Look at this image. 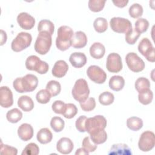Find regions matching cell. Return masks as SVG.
<instances>
[{
	"label": "cell",
	"mask_w": 155,
	"mask_h": 155,
	"mask_svg": "<svg viewBox=\"0 0 155 155\" xmlns=\"http://www.w3.org/2000/svg\"><path fill=\"white\" fill-rule=\"evenodd\" d=\"M38 85V79L32 74H27L24 77L17 78L13 82L14 89L20 93L31 92L36 88Z\"/></svg>",
	"instance_id": "1"
},
{
	"label": "cell",
	"mask_w": 155,
	"mask_h": 155,
	"mask_svg": "<svg viewBox=\"0 0 155 155\" xmlns=\"http://www.w3.org/2000/svg\"><path fill=\"white\" fill-rule=\"evenodd\" d=\"M74 33L72 28L67 25H62L58 29L56 45L58 50L65 51L71 46V39Z\"/></svg>",
	"instance_id": "2"
},
{
	"label": "cell",
	"mask_w": 155,
	"mask_h": 155,
	"mask_svg": "<svg viewBox=\"0 0 155 155\" xmlns=\"http://www.w3.org/2000/svg\"><path fill=\"white\" fill-rule=\"evenodd\" d=\"M71 94L73 98L79 103L88 98L90 89L86 80L82 78L78 79L73 87Z\"/></svg>",
	"instance_id": "3"
},
{
	"label": "cell",
	"mask_w": 155,
	"mask_h": 155,
	"mask_svg": "<svg viewBox=\"0 0 155 155\" xmlns=\"http://www.w3.org/2000/svg\"><path fill=\"white\" fill-rule=\"evenodd\" d=\"M107 121L105 117L102 115H96L93 117L87 118L85 124L86 131L90 134L96 133L107 127Z\"/></svg>",
	"instance_id": "4"
},
{
	"label": "cell",
	"mask_w": 155,
	"mask_h": 155,
	"mask_svg": "<svg viewBox=\"0 0 155 155\" xmlns=\"http://www.w3.org/2000/svg\"><path fill=\"white\" fill-rule=\"evenodd\" d=\"M51 44V36L48 33L39 32L35 43V50L41 55L45 54L49 51Z\"/></svg>",
	"instance_id": "5"
},
{
	"label": "cell",
	"mask_w": 155,
	"mask_h": 155,
	"mask_svg": "<svg viewBox=\"0 0 155 155\" xmlns=\"http://www.w3.org/2000/svg\"><path fill=\"white\" fill-rule=\"evenodd\" d=\"M25 64L27 70L35 71L41 74H45L49 69L48 64L46 62L41 61L36 55L28 56L25 61Z\"/></svg>",
	"instance_id": "6"
},
{
	"label": "cell",
	"mask_w": 155,
	"mask_h": 155,
	"mask_svg": "<svg viewBox=\"0 0 155 155\" xmlns=\"http://www.w3.org/2000/svg\"><path fill=\"white\" fill-rule=\"evenodd\" d=\"M32 41L31 35L27 32H20L12 41L11 48L15 52H20L28 48Z\"/></svg>",
	"instance_id": "7"
},
{
	"label": "cell",
	"mask_w": 155,
	"mask_h": 155,
	"mask_svg": "<svg viewBox=\"0 0 155 155\" xmlns=\"http://www.w3.org/2000/svg\"><path fill=\"white\" fill-rule=\"evenodd\" d=\"M110 25L113 31L118 33H126L132 28L131 22L128 19L120 17L112 18Z\"/></svg>",
	"instance_id": "8"
},
{
	"label": "cell",
	"mask_w": 155,
	"mask_h": 155,
	"mask_svg": "<svg viewBox=\"0 0 155 155\" xmlns=\"http://www.w3.org/2000/svg\"><path fill=\"white\" fill-rule=\"evenodd\" d=\"M155 145V135L151 131L147 130L143 132L138 142V147L140 150L147 152L151 150Z\"/></svg>",
	"instance_id": "9"
},
{
	"label": "cell",
	"mask_w": 155,
	"mask_h": 155,
	"mask_svg": "<svg viewBox=\"0 0 155 155\" xmlns=\"http://www.w3.org/2000/svg\"><path fill=\"white\" fill-rule=\"evenodd\" d=\"M138 51L149 62L155 61V48L147 38H143L138 45Z\"/></svg>",
	"instance_id": "10"
},
{
	"label": "cell",
	"mask_w": 155,
	"mask_h": 155,
	"mask_svg": "<svg viewBox=\"0 0 155 155\" xmlns=\"http://www.w3.org/2000/svg\"><path fill=\"white\" fill-rule=\"evenodd\" d=\"M125 61L128 68L135 73L142 71L145 67L144 61L135 53H128L125 56Z\"/></svg>",
	"instance_id": "11"
},
{
	"label": "cell",
	"mask_w": 155,
	"mask_h": 155,
	"mask_svg": "<svg viewBox=\"0 0 155 155\" xmlns=\"http://www.w3.org/2000/svg\"><path fill=\"white\" fill-rule=\"evenodd\" d=\"M87 74L91 81L99 84L104 83L107 76L104 70L95 65H90L87 68Z\"/></svg>",
	"instance_id": "12"
},
{
	"label": "cell",
	"mask_w": 155,
	"mask_h": 155,
	"mask_svg": "<svg viewBox=\"0 0 155 155\" xmlns=\"http://www.w3.org/2000/svg\"><path fill=\"white\" fill-rule=\"evenodd\" d=\"M122 62L120 56L116 53H111L107 56L106 67L111 73H118L122 69Z\"/></svg>",
	"instance_id": "13"
},
{
	"label": "cell",
	"mask_w": 155,
	"mask_h": 155,
	"mask_svg": "<svg viewBox=\"0 0 155 155\" xmlns=\"http://www.w3.org/2000/svg\"><path fill=\"white\" fill-rule=\"evenodd\" d=\"M13 104L12 90L7 86L0 88V105L3 108H9Z\"/></svg>",
	"instance_id": "14"
},
{
	"label": "cell",
	"mask_w": 155,
	"mask_h": 155,
	"mask_svg": "<svg viewBox=\"0 0 155 155\" xmlns=\"http://www.w3.org/2000/svg\"><path fill=\"white\" fill-rule=\"evenodd\" d=\"M19 25L24 30H31L35 24V19L26 12H21L17 16Z\"/></svg>",
	"instance_id": "15"
},
{
	"label": "cell",
	"mask_w": 155,
	"mask_h": 155,
	"mask_svg": "<svg viewBox=\"0 0 155 155\" xmlns=\"http://www.w3.org/2000/svg\"><path fill=\"white\" fill-rule=\"evenodd\" d=\"M74 145L71 140L68 137L61 138L56 143L57 150L63 154H70L73 150Z\"/></svg>",
	"instance_id": "16"
},
{
	"label": "cell",
	"mask_w": 155,
	"mask_h": 155,
	"mask_svg": "<svg viewBox=\"0 0 155 155\" xmlns=\"http://www.w3.org/2000/svg\"><path fill=\"white\" fill-rule=\"evenodd\" d=\"M68 70V65L67 62L64 60L57 61L52 68V74L58 78L64 77Z\"/></svg>",
	"instance_id": "17"
},
{
	"label": "cell",
	"mask_w": 155,
	"mask_h": 155,
	"mask_svg": "<svg viewBox=\"0 0 155 155\" xmlns=\"http://www.w3.org/2000/svg\"><path fill=\"white\" fill-rule=\"evenodd\" d=\"M19 137L23 141L30 140L33 136V128L32 126L27 123L21 124L18 129Z\"/></svg>",
	"instance_id": "18"
},
{
	"label": "cell",
	"mask_w": 155,
	"mask_h": 155,
	"mask_svg": "<svg viewBox=\"0 0 155 155\" xmlns=\"http://www.w3.org/2000/svg\"><path fill=\"white\" fill-rule=\"evenodd\" d=\"M87 57L85 54L81 52H74L71 54L69 61L74 68H79L84 67L87 63Z\"/></svg>",
	"instance_id": "19"
},
{
	"label": "cell",
	"mask_w": 155,
	"mask_h": 155,
	"mask_svg": "<svg viewBox=\"0 0 155 155\" xmlns=\"http://www.w3.org/2000/svg\"><path fill=\"white\" fill-rule=\"evenodd\" d=\"M87 37L82 31H78L74 33L71 39V46L74 48H84L87 44Z\"/></svg>",
	"instance_id": "20"
},
{
	"label": "cell",
	"mask_w": 155,
	"mask_h": 155,
	"mask_svg": "<svg viewBox=\"0 0 155 155\" xmlns=\"http://www.w3.org/2000/svg\"><path fill=\"white\" fill-rule=\"evenodd\" d=\"M131 154L130 148L125 143L113 144L108 152V154L110 155H130Z\"/></svg>",
	"instance_id": "21"
},
{
	"label": "cell",
	"mask_w": 155,
	"mask_h": 155,
	"mask_svg": "<svg viewBox=\"0 0 155 155\" xmlns=\"http://www.w3.org/2000/svg\"><path fill=\"white\" fill-rule=\"evenodd\" d=\"M105 53L104 45L100 42H94L90 47V56L96 59H100Z\"/></svg>",
	"instance_id": "22"
},
{
	"label": "cell",
	"mask_w": 155,
	"mask_h": 155,
	"mask_svg": "<svg viewBox=\"0 0 155 155\" xmlns=\"http://www.w3.org/2000/svg\"><path fill=\"white\" fill-rule=\"evenodd\" d=\"M18 107L24 111L28 112L31 111L34 108V102L28 96L24 95L19 97L18 100Z\"/></svg>",
	"instance_id": "23"
},
{
	"label": "cell",
	"mask_w": 155,
	"mask_h": 155,
	"mask_svg": "<svg viewBox=\"0 0 155 155\" xmlns=\"http://www.w3.org/2000/svg\"><path fill=\"white\" fill-rule=\"evenodd\" d=\"M108 85L112 90L119 91L123 89L125 85V80L121 76H113L109 80Z\"/></svg>",
	"instance_id": "24"
},
{
	"label": "cell",
	"mask_w": 155,
	"mask_h": 155,
	"mask_svg": "<svg viewBox=\"0 0 155 155\" xmlns=\"http://www.w3.org/2000/svg\"><path fill=\"white\" fill-rule=\"evenodd\" d=\"M36 138L39 143L42 144H47L51 141L53 134L48 128H42L38 132Z\"/></svg>",
	"instance_id": "25"
},
{
	"label": "cell",
	"mask_w": 155,
	"mask_h": 155,
	"mask_svg": "<svg viewBox=\"0 0 155 155\" xmlns=\"http://www.w3.org/2000/svg\"><path fill=\"white\" fill-rule=\"evenodd\" d=\"M38 30L39 32H47L51 36L54 30V24L48 19L41 20L38 24Z\"/></svg>",
	"instance_id": "26"
},
{
	"label": "cell",
	"mask_w": 155,
	"mask_h": 155,
	"mask_svg": "<svg viewBox=\"0 0 155 155\" xmlns=\"http://www.w3.org/2000/svg\"><path fill=\"white\" fill-rule=\"evenodd\" d=\"M127 126L130 130L136 131L142 128L143 120L138 117H130L127 120Z\"/></svg>",
	"instance_id": "27"
},
{
	"label": "cell",
	"mask_w": 155,
	"mask_h": 155,
	"mask_svg": "<svg viewBox=\"0 0 155 155\" xmlns=\"http://www.w3.org/2000/svg\"><path fill=\"white\" fill-rule=\"evenodd\" d=\"M153 99V93L150 89H145L139 92L138 99L139 101L143 105L150 104Z\"/></svg>",
	"instance_id": "28"
},
{
	"label": "cell",
	"mask_w": 155,
	"mask_h": 155,
	"mask_svg": "<svg viewBox=\"0 0 155 155\" xmlns=\"http://www.w3.org/2000/svg\"><path fill=\"white\" fill-rule=\"evenodd\" d=\"M22 117V113L17 108H13L8 111L6 114L7 120L13 124L18 122Z\"/></svg>",
	"instance_id": "29"
},
{
	"label": "cell",
	"mask_w": 155,
	"mask_h": 155,
	"mask_svg": "<svg viewBox=\"0 0 155 155\" xmlns=\"http://www.w3.org/2000/svg\"><path fill=\"white\" fill-rule=\"evenodd\" d=\"M93 27L96 31L99 33L105 32L108 28V22L105 18H97L93 22Z\"/></svg>",
	"instance_id": "30"
},
{
	"label": "cell",
	"mask_w": 155,
	"mask_h": 155,
	"mask_svg": "<svg viewBox=\"0 0 155 155\" xmlns=\"http://www.w3.org/2000/svg\"><path fill=\"white\" fill-rule=\"evenodd\" d=\"M46 89L50 92L51 96L54 97L60 93L61 86L59 82L54 80H51L47 84Z\"/></svg>",
	"instance_id": "31"
},
{
	"label": "cell",
	"mask_w": 155,
	"mask_h": 155,
	"mask_svg": "<svg viewBox=\"0 0 155 155\" xmlns=\"http://www.w3.org/2000/svg\"><path fill=\"white\" fill-rule=\"evenodd\" d=\"M91 140L96 145L104 143L107 139V134L105 130H102L96 133L90 134Z\"/></svg>",
	"instance_id": "32"
},
{
	"label": "cell",
	"mask_w": 155,
	"mask_h": 155,
	"mask_svg": "<svg viewBox=\"0 0 155 155\" xmlns=\"http://www.w3.org/2000/svg\"><path fill=\"white\" fill-rule=\"evenodd\" d=\"M65 126L64 120L60 117L54 116L50 120V127L55 132H61Z\"/></svg>",
	"instance_id": "33"
},
{
	"label": "cell",
	"mask_w": 155,
	"mask_h": 155,
	"mask_svg": "<svg viewBox=\"0 0 155 155\" xmlns=\"http://www.w3.org/2000/svg\"><path fill=\"white\" fill-rule=\"evenodd\" d=\"M106 1L104 0H90L88 2L89 9L93 12H99L103 10Z\"/></svg>",
	"instance_id": "34"
},
{
	"label": "cell",
	"mask_w": 155,
	"mask_h": 155,
	"mask_svg": "<svg viewBox=\"0 0 155 155\" xmlns=\"http://www.w3.org/2000/svg\"><path fill=\"white\" fill-rule=\"evenodd\" d=\"M51 97V95L47 89H42L39 90L36 95L37 101L42 104H47Z\"/></svg>",
	"instance_id": "35"
},
{
	"label": "cell",
	"mask_w": 155,
	"mask_h": 155,
	"mask_svg": "<svg viewBox=\"0 0 155 155\" xmlns=\"http://www.w3.org/2000/svg\"><path fill=\"white\" fill-rule=\"evenodd\" d=\"M114 96L109 91H104L99 96V102L102 105H110L114 102Z\"/></svg>",
	"instance_id": "36"
},
{
	"label": "cell",
	"mask_w": 155,
	"mask_h": 155,
	"mask_svg": "<svg viewBox=\"0 0 155 155\" xmlns=\"http://www.w3.org/2000/svg\"><path fill=\"white\" fill-rule=\"evenodd\" d=\"M143 12L142 6L138 3L133 4L129 8L128 13L133 18H138L140 17Z\"/></svg>",
	"instance_id": "37"
},
{
	"label": "cell",
	"mask_w": 155,
	"mask_h": 155,
	"mask_svg": "<svg viewBox=\"0 0 155 155\" xmlns=\"http://www.w3.org/2000/svg\"><path fill=\"white\" fill-rule=\"evenodd\" d=\"M78 111V108L74 104L68 103L65 104V108L62 115L67 119H71L76 115Z\"/></svg>",
	"instance_id": "38"
},
{
	"label": "cell",
	"mask_w": 155,
	"mask_h": 155,
	"mask_svg": "<svg viewBox=\"0 0 155 155\" xmlns=\"http://www.w3.org/2000/svg\"><path fill=\"white\" fill-rule=\"evenodd\" d=\"M134 87L136 90L139 92L144 90L145 89H148L150 87V82L147 78L144 77H140L136 79Z\"/></svg>",
	"instance_id": "39"
},
{
	"label": "cell",
	"mask_w": 155,
	"mask_h": 155,
	"mask_svg": "<svg viewBox=\"0 0 155 155\" xmlns=\"http://www.w3.org/2000/svg\"><path fill=\"white\" fill-rule=\"evenodd\" d=\"M149 27V22L145 18H139L135 22V30L140 34L147 31Z\"/></svg>",
	"instance_id": "40"
},
{
	"label": "cell",
	"mask_w": 155,
	"mask_h": 155,
	"mask_svg": "<svg viewBox=\"0 0 155 155\" xmlns=\"http://www.w3.org/2000/svg\"><path fill=\"white\" fill-rule=\"evenodd\" d=\"M140 36V34L139 33L135 28H132L130 31L125 33V41L130 45H133L136 42Z\"/></svg>",
	"instance_id": "41"
},
{
	"label": "cell",
	"mask_w": 155,
	"mask_h": 155,
	"mask_svg": "<svg viewBox=\"0 0 155 155\" xmlns=\"http://www.w3.org/2000/svg\"><path fill=\"white\" fill-rule=\"evenodd\" d=\"M80 106L84 111H91L96 107V101L94 97H88L85 101L80 102Z\"/></svg>",
	"instance_id": "42"
},
{
	"label": "cell",
	"mask_w": 155,
	"mask_h": 155,
	"mask_svg": "<svg viewBox=\"0 0 155 155\" xmlns=\"http://www.w3.org/2000/svg\"><path fill=\"white\" fill-rule=\"evenodd\" d=\"M39 153V148L35 143H30L26 145L22 155H37Z\"/></svg>",
	"instance_id": "43"
},
{
	"label": "cell",
	"mask_w": 155,
	"mask_h": 155,
	"mask_svg": "<svg viewBox=\"0 0 155 155\" xmlns=\"http://www.w3.org/2000/svg\"><path fill=\"white\" fill-rule=\"evenodd\" d=\"M82 148L89 153L94 151L97 148V145L90 140V137L89 136H86L84 138L82 142Z\"/></svg>",
	"instance_id": "44"
},
{
	"label": "cell",
	"mask_w": 155,
	"mask_h": 155,
	"mask_svg": "<svg viewBox=\"0 0 155 155\" xmlns=\"http://www.w3.org/2000/svg\"><path fill=\"white\" fill-rule=\"evenodd\" d=\"M65 104L63 101L60 100L55 101L51 105L52 110L56 114H62L65 108Z\"/></svg>",
	"instance_id": "45"
},
{
	"label": "cell",
	"mask_w": 155,
	"mask_h": 155,
	"mask_svg": "<svg viewBox=\"0 0 155 155\" xmlns=\"http://www.w3.org/2000/svg\"><path fill=\"white\" fill-rule=\"evenodd\" d=\"M87 119V117L85 116H81L76 120V128L81 133H84L86 131L85 124Z\"/></svg>",
	"instance_id": "46"
},
{
	"label": "cell",
	"mask_w": 155,
	"mask_h": 155,
	"mask_svg": "<svg viewBox=\"0 0 155 155\" xmlns=\"http://www.w3.org/2000/svg\"><path fill=\"white\" fill-rule=\"evenodd\" d=\"M0 150L1 154L16 155L18 153V150L16 148L8 145H3L2 143H1Z\"/></svg>",
	"instance_id": "47"
},
{
	"label": "cell",
	"mask_w": 155,
	"mask_h": 155,
	"mask_svg": "<svg viewBox=\"0 0 155 155\" xmlns=\"http://www.w3.org/2000/svg\"><path fill=\"white\" fill-rule=\"evenodd\" d=\"M112 2L115 6L119 8H124L127 5L129 1L128 0H116L113 1Z\"/></svg>",
	"instance_id": "48"
},
{
	"label": "cell",
	"mask_w": 155,
	"mask_h": 155,
	"mask_svg": "<svg viewBox=\"0 0 155 155\" xmlns=\"http://www.w3.org/2000/svg\"><path fill=\"white\" fill-rule=\"evenodd\" d=\"M7 36L6 32L3 30H1V45H3L7 41Z\"/></svg>",
	"instance_id": "49"
},
{
	"label": "cell",
	"mask_w": 155,
	"mask_h": 155,
	"mask_svg": "<svg viewBox=\"0 0 155 155\" xmlns=\"http://www.w3.org/2000/svg\"><path fill=\"white\" fill-rule=\"evenodd\" d=\"M75 154H81V155H84V154H89V152H88L87 151H86L84 148H80L79 149H78L76 150V151L75 152Z\"/></svg>",
	"instance_id": "50"
}]
</instances>
